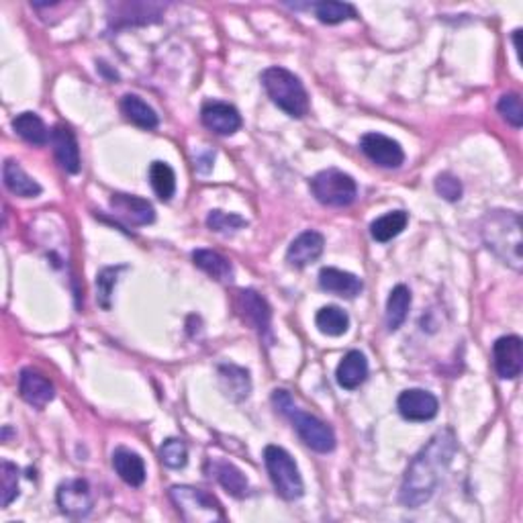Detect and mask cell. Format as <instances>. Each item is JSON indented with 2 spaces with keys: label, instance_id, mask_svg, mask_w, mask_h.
Masks as SVG:
<instances>
[{
  "label": "cell",
  "instance_id": "obj_5",
  "mask_svg": "<svg viewBox=\"0 0 523 523\" xmlns=\"http://www.w3.org/2000/svg\"><path fill=\"white\" fill-rule=\"evenodd\" d=\"M170 499L182 515V519L188 523H215L227 519L221 503L203 489L176 484V487L170 489Z\"/></svg>",
  "mask_w": 523,
  "mask_h": 523
},
{
  "label": "cell",
  "instance_id": "obj_35",
  "mask_svg": "<svg viewBox=\"0 0 523 523\" xmlns=\"http://www.w3.org/2000/svg\"><path fill=\"white\" fill-rule=\"evenodd\" d=\"M0 482H3V507L6 509L19 497V468L9 460L0 464Z\"/></svg>",
  "mask_w": 523,
  "mask_h": 523
},
{
  "label": "cell",
  "instance_id": "obj_20",
  "mask_svg": "<svg viewBox=\"0 0 523 523\" xmlns=\"http://www.w3.org/2000/svg\"><path fill=\"white\" fill-rule=\"evenodd\" d=\"M368 378V360L360 350H350L338 364L336 381L346 391H356Z\"/></svg>",
  "mask_w": 523,
  "mask_h": 523
},
{
  "label": "cell",
  "instance_id": "obj_37",
  "mask_svg": "<svg viewBox=\"0 0 523 523\" xmlns=\"http://www.w3.org/2000/svg\"><path fill=\"white\" fill-rule=\"evenodd\" d=\"M436 193L448 203H456L462 199V182L450 172L439 174L436 178Z\"/></svg>",
  "mask_w": 523,
  "mask_h": 523
},
{
  "label": "cell",
  "instance_id": "obj_38",
  "mask_svg": "<svg viewBox=\"0 0 523 523\" xmlns=\"http://www.w3.org/2000/svg\"><path fill=\"white\" fill-rule=\"evenodd\" d=\"M519 37H521V29H515V32H513V43H515V51H518V58H521V43H519Z\"/></svg>",
  "mask_w": 523,
  "mask_h": 523
},
{
  "label": "cell",
  "instance_id": "obj_21",
  "mask_svg": "<svg viewBox=\"0 0 523 523\" xmlns=\"http://www.w3.org/2000/svg\"><path fill=\"white\" fill-rule=\"evenodd\" d=\"M219 384H221V391L225 392V397H230L231 401H244L252 392V378L246 368L235 366V364H221L217 368Z\"/></svg>",
  "mask_w": 523,
  "mask_h": 523
},
{
  "label": "cell",
  "instance_id": "obj_17",
  "mask_svg": "<svg viewBox=\"0 0 523 523\" xmlns=\"http://www.w3.org/2000/svg\"><path fill=\"white\" fill-rule=\"evenodd\" d=\"M325 248V238L317 231H302L299 238L293 239V244L286 249V262L293 268H305L315 260H320Z\"/></svg>",
  "mask_w": 523,
  "mask_h": 523
},
{
  "label": "cell",
  "instance_id": "obj_4",
  "mask_svg": "<svg viewBox=\"0 0 523 523\" xmlns=\"http://www.w3.org/2000/svg\"><path fill=\"white\" fill-rule=\"evenodd\" d=\"M262 86L272 103L283 109L286 115L302 119L309 113V95L299 76L280 66L266 68L262 72Z\"/></svg>",
  "mask_w": 523,
  "mask_h": 523
},
{
  "label": "cell",
  "instance_id": "obj_19",
  "mask_svg": "<svg viewBox=\"0 0 523 523\" xmlns=\"http://www.w3.org/2000/svg\"><path fill=\"white\" fill-rule=\"evenodd\" d=\"M320 286L325 293L338 294V297H344V299L358 297L364 289L362 280L358 276L339 268H321Z\"/></svg>",
  "mask_w": 523,
  "mask_h": 523
},
{
  "label": "cell",
  "instance_id": "obj_33",
  "mask_svg": "<svg viewBox=\"0 0 523 523\" xmlns=\"http://www.w3.org/2000/svg\"><path fill=\"white\" fill-rule=\"evenodd\" d=\"M160 460L164 466H168L172 470H180L186 466L188 462V448L185 444V439L178 437H168L160 446Z\"/></svg>",
  "mask_w": 523,
  "mask_h": 523
},
{
  "label": "cell",
  "instance_id": "obj_29",
  "mask_svg": "<svg viewBox=\"0 0 523 523\" xmlns=\"http://www.w3.org/2000/svg\"><path fill=\"white\" fill-rule=\"evenodd\" d=\"M409 223V215L405 211H391L383 217H378L376 221L370 225V235L376 239L378 244H386V241L395 239L397 235L403 233V230Z\"/></svg>",
  "mask_w": 523,
  "mask_h": 523
},
{
  "label": "cell",
  "instance_id": "obj_24",
  "mask_svg": "<svg viewBox=\"0 0 523 523\" xmlns=\"http://www.w3.org/2000/svg\"><path fill=\"white\" fill-rule=\"evenodd\" d=\"M193 262L196 268H201L204 275L219 280V283H231L233 280L231 262L213 249H194Z\"/></svg>",
  "mask_w": 523,
  "mask_h": 523
},
{
  "label": "cell",
  "instance_id": "obj_23",
  "mask_svg": "<svg viewBox=\"0 0 523 523\" xmlns=\"http://www.w3.org/2000/svg\"><path fill=\"white\" fill-rule=\"evenodd\" d=\"M3 180L5 186L9 188L13 194L21 196V199H35L41 194V185L33 180L29 174L21 168L19 162L6 160L3 166Z\"/></svg>",
  "mask_w": 523,
  "mask_h": 523
},
{
  "label": "cell",
  "instance_id": "obj_22",
  "mask_svg": "<svg viewBox=\"0 0 523 523\" xmlns=\"http://www.w3.org/2000/svg\"><path fill=\"white\" fill-rule=\"evenodd\" d=\"M211 476H215L217 482L235 499H244L248 495L249 482L241 470L227 460H211Z\"/></svg>",
  "mask_w": 523,
  "mask_h": 523
},
{
  "label": "cell",
  "instance_id": "obj_11",
  "mask_svg": "<svg viewBox=\"0 0 523 523\" xmlns=\"http://www.w3.org/2000/svg\"><path fill=\"white\" fill-rule=\"evenodd\" d=\"M492 364L499 378L515 381L523 370V342L519 336H503L492 344Z\"/></svg>",
  "mask_w": 523,
  "mask_h": 523
},
{
  "label": "cell",
  "instance_id": "obj_15",
  "mask_svg": "<svg viewBox=\"0 0 523 523\" xmlns=\"http://www.w3.org/2000/svg\"><path fill=\"white\" fill-rule=\"evenodd\" d=\"M51 148H54V156L58 164L62 166V170L68 174H78L80 172V148L76 133L72 131L70 125L58 123L51 129Z\"/></svg>",
  "mask_w": 523,
  "mask_h": 523
},
{
  "label": "cell",
  "instance_id": "obj_2",
  "mask_svg": "<svg viewBox=\"0 0 523 523\" xmlns=\"http://www.w3.org/2000/svg\"><path fill=\"white\" fill-rule=\"evenodd\" d=\"M482 241L499 260L521 270V217L515 211H489L481 225Z\"/></svg>",
  "mask_w": 523,
  "mask_h": 523
},
{
  "label": "cell",
  "instance_id": "obj_36",
  "mask_svg": "<svg viewBox=\"0 0 523 523\" xmlns=\"http://www.w3.org/2000/svg\"><path fill=\"white\" fill-rule=\"evenodd\" d=\"M497 111L501 113L503 119L511 127L519 129L523 125V107H521V98L518 93H507L499 98Z\"/></svg>",
  "mask_w": 523,
  "mask_h": 523
},
{
  "label": "cell",
  "instance_id": "obj_32",
  "mask_svg": "<svg viewBox=\"0 0 523 523\" xmlns=\"http://www.w3.org/2000/svg\"><path fill=\"white\" fill-rule=\"evenodd\" d=\"M123 270H125V266H115V268L109 266V268H103L96 275V301H98V305H101L104 311L111 309L113 291H115L117 278H119V275Z\"/></svg>",
  "mask_w": 523,
  "mask_h": 523
},
{
  "label": "cell",
  "instance_id": "obj_6",
  "mask_svg": "<svg viewBox=\"0 0 523 523\" xmlns=\"http://www.w3.org/2000/svg\"><path fill=\"white\" fill-rule=\"evenodd\" d=\"M264 464L270 474V481L284 501H297L305 492L299 466L289 452L280 446H266L264 450Z\"/></svg>",
  "mask_w": 523,
  "mask_h": 523
},
{
  "label": "cell",
  "instance_id": "obj_8",
  "mask_svg": "<svg viewBox=\"0 0 523 523\" xmlns=\"http://www.w3.org/2000/svg\"><path fill=\"white\" fill-rule=\"evenodd\" d=\"M56 501L59 511L72 519H82L93 511L95 507V492L90 482L85 479L66 481L58 487Z\"/></svg>",
  "mask_w": 523,
  "mask_h": 523
},
{
  "label": "cell",
  "instance_id": "obj_25",
  "mask_svg": "<svg viewBox=\"0 0 523 523\" xmlns=\"http://www.w3.org/2000/svg\"><path fill=\"white\" fill-rule=\"evenodd\" d=\"M13 129L21 140L32 143V146L41 148L50 141L48 125L43 123V119L40 115H35V113H32V111H25V113H21V115L14 117Z\"/></svg>",
  "mask_w": 523,
  "mask_h": 523
},
{
  "label": "cell",
  "instance_id": "obj_1",
  "mask_svg": "<svg viewBox=\"0 0 523 523\" xmlns=\"http://www.w3.org/2000/svg\"><path fill=\"white\" fill-rule=\"evenodd\" d=\"M458 452V439L450 428L439 429L409 464L399 499L405 507H421L434 497Z\"/></svg>",
  "mask_w": 523,
  "mask_h": 523
},
{
  "label": "cell",
  "instance_id": "obj_16",
  "mask_svg": "<svg viewBox=\"0 0 523 523\" xmlns=\"http://www.w3.org/2000/svg\"><path fill=\"white\" fill-rule=\"evenodd\" d=\"M19 392H21V399L35 409L48 407L56 397L54 384H51L43 374L35 373V370L32 368H25L21 373Z\"/></svg>",
  "mask_w": 523,
  "mask_h": 523
},
{
  "label": "cell",
  "instance_id": "obj_28",
  "mask_svg": "<svg viewBox=\"0 0 523 523\" xmlns=\"http://www.w3.org/2000/svg\"><path fill=\"white\" fill-rule=\"evenodd\" d=\"M315 325L323 336L339 338V336H344L347 328H350V317H347V313L342 307L328 305L317 311Z\"/></svg>",
  "mask_w": 523,
  "mask_h": 523
},
{
  "label": "cell",
  "instance_id": "obj_3",
  "mask_svg": "<svg viewBox=\"0 0 523 523\" xmlns=\"http://www.w3.org/2000/svg\"><path fill=\"white\" fill-rule=\"evenodd\" d=\"M272 405L276 407V411H280V415H284L286 419L293 423L301 442L309 446L311 450L320 454H329L336 450V434H333V429L328 423L321 421L320 417L305 413L302 409H299L289 391L276 389L272 392Z\"/></svg>",
  "mask_w": 523,
  "mask_h": 523
},
{
  "label": "cell",
  "instance_id": "obj_18",
  "mask_svg": "<svg viewBox=\"0 0 523 523\" xmlns=\"http://www.w3.org/2000/svg\"><path fill=\"white\" fill-rule=\"evenodd\" d=\"M113 468L119 474V479L123 481L129 487H141L146 482V462L140 456L138 452L129 450V448H117L113 452Z\"/></svg>",
  "mask_w": 523,
  "mask_h": 523
},
{
  "label": "cell",
  "instance_id": "obj_34",
  "mask_svg": "<svg viewBox=\"0 0 523 523\" xmlns=\"http://www.w3.org/2000/svg\"><path fill=\"white\" fill-rule=\"evenodd\" d=\"M207 227L215 233H235L248 227V221L235 213H225V211L215 209L207 217Z\"/></svg>",
  "mask_w": 523,
  "mask_h": 523
},
{
  "label": "cell",
  "instance_id": "obj_31",
  "mask_svg": "<svg viewBox=\"0 0 523 523\" xmlns=\"http://www.w3.org/2000/svg\"><path fill=\"white\" fill-rule=\"evenodd\" d=\"M315 17L325 25H339V23L350 21L358 17V13L352 5L347 3H336V0H325V3L313 5Z\"/></svg>",
  "mask_w": 523,
  "mask_h": 523
},
{
  "label": "cell",
  "instance_id": "obj_30",
  "mask_svg": "<svg viewBox=\"0 0 523 523\" xmlns=\"http://www.w3.org/2000/svg\"><path fill=\"white\" fill-rule=\"evenodd\" d=\"M149 182L154 188L156 196L160 201H170L174 193H176V174L170 168V164L166 162H151L149 166Z\"/></svg>",
  "mask_w": 523,
  "mask_h": 523
},
{
  "label": "cell",
  "instance_id": "obj_27",
  "mask_svg": "<svg viewBox=\"0 0 523 523\" xmlns=\"http://www.w3.org/2000/svg\"><path fill=\"white\" fill-rule=\"evenodd\" d=\"M411 309V291L405 284H397L386 299V328L397 331L405 323Z\"/></svg>",
  "mask_w": 523,
  "mask_h": 523
},
{
  "label": "cell",
  "instance_id": "obj_9",
  "mask_svg": "<svg viewBox=\"0 0 523 523\" xmlns=\"http://www.w3.org/2000/svg\"><path fill=\"white\" fill-rule=\"evenodd\" d=\"M362 154L381 168H401L405 162V151L397 140L383 133H364L360 138Z\"/></svg>",
  "mask_w": 523,
  "mask_h": 523
},
{
  "label": "cell",
  "instance_id": "obj_12",
  "mask_svg": "<svg viewBox=\"0 0 523 523\" xmlns=\"http://www.w3.org/2000/svg\"><path fill=\"white\" fill-rule=\"evenodd\" d=\"M111 209H113V215L119 217L121 221H125L127 225L141 227V225H149L156 221L154 204L146 199H141V196L113 193Z\"/></svg>",
  "mask_w": 523,
  "mask_h": 523
},
{
  "label": "cell",
  "instance_id": "obj_7",
  "mask_svg": "<svg viewBox=\"0 0 523 523\" xmlns=\"http://www.w3.org/2000/svg\"><path fill=\"white\" fill-rule=\"evenodd\" d=\"M311 193L325 207H350L358 196L356 180L342 170L329 168L315 174L309 182Z\"/></svg>",
  "mask_w": 523,
  "mask_h": 523
},
{
  "label": "cell",
  "instance_id": "obj_26",
  "mask_svg": "<svg viewBox=\"0 0 523 523\" xmlns=\"http://www.w3.org/2000/svg\"><path fill=\"white\" fill-rule=\"evenodd\" d=\"M121 111H123V115L131 121L133 125L148 129V131L149 129H156L158 123H160L158 113L138 95H125L123 98H121Z\"/></svg>",
  "mask_w": 523,
  "mask_h": 523
},
{
  "label": "cell",
  "instance_id": "obj_14",
  "mask_svg": "<svg viewBox=\"0 0 523 523\" xmlns=\"http://www.w3.org/2000/svg\"><path fill=\"white\" fill-rule=\"evenodd\" d=\"M399 415L407 421H431L437 415L439 403L429 391L407 389L397 399Z\"/></svg>",
  "mask_w": 523,
  "mask_h": 523
},
{
  "label": "cell",
  "instance_id": "obj_10",
  "mask_svg": "<svg viewBox=\"0 0 523 523\" xmlns=\"http://www.w3.org/2000/svg\"><path fill=\"white\" fill-rule=\"evenodd\" d=\"M233 307L238 311L241 320L248 321L262 338H270V321H272V309L268 301L262 297L260 293L252 289H239L235 293Z\"/></svg>",
  "mask_w": 523,
  "mask_h": 523
},
{
  "label": "cell",
  "instance_id": "obj_13",
  "mask_svg": "<svg viewBox=\"0 0 523 523\" xmlns=\"http://www.w3.org/2000/svg\"><path fill=\"white\" fill-rule=\"evenodd\" d=\"M201 121L203 125L211 129L217 135H233L239 131L241 127V115L239 111L230 103L223 101H207L201 107Z\"/></svg>",
  "mask_w": 523,
  "mask_h": 523
}]
</instances>
